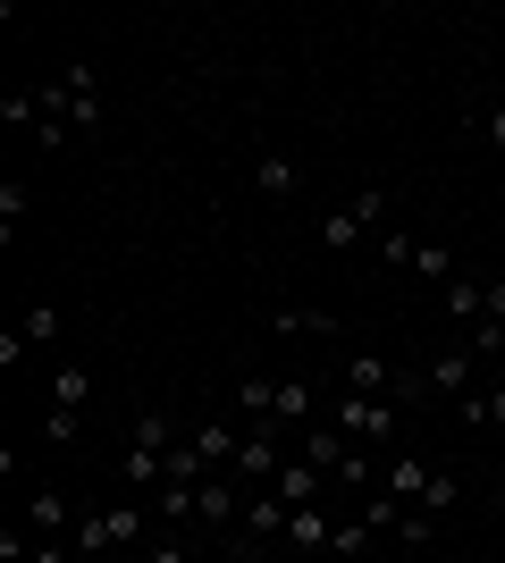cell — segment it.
<instances>
[{"mask_svg": "<svg viewBox=\"0 0 505 563\" xmlns=\"http://www.w3.org/2000/svg\"><path fill=\"white\" fill-rule=\"evenodd\" d=\"M144 563H194V555H186V539H152Z\"/></svg>", "mask_w": 505, "mask_h": 563, "instance_id": "836d02e7", "label": "cell"}, {"mask_svg": "<svg viewBox=\"0 0 505 563\" xmlns=\"http://www.w3.org/2000/svg\"><path fill=\"white\" fill-rule=\"evenodd\" d=\"M76 429H85L76 412H43V446H76Z\"/></svg>", "mask_w": 505, "mask_h": 563, "instance_id": "1f68e13d", "label": "cell"}, {"mask_svg": "<svg viewBox=\"0 0 505 563\" xmlns=\"http://www.w3.org/2000/svg\"><path fill=\"white\" fill-rule=\"evenodd\" d=\"M287 547H304V555H329V547H337L329 505H295V514H287Z\"/></svg>", "mask_w": 505, "mask_h": 563, "instance_id": "30bf717a", "label": "cell"}, {"mask_svg": "<svg viewBox=\"0 0 505 563\" xmlns=\"http://www.w3.org/2000/svg\"><path fill=\"white\" fill-rule=\"evenodd\" d=\"M253 194H262V202H295V194H304V168H295L287 152H270V161H253Z\"/></svg>", "mask_w": 505, "mask_h": 563, "instance_id": "8fae6325", "label": "cell"}, {"mask_svg": "<svg viewBox=\"0 0 505 563\" xmlns=\"http://www.w3.org/2000/svg\"><path fill=\"white\" fill-rule=\"evenodd\" d=\"M25 563H76V547H59V539H34V555Z\"/></svg>", "mask_w": 505, "mask_h": 563, "instance_id": "8d00e7d4", "label": "cell"}, {"mask_svg": "<svg viewBox=\"0 0 505 563\" xmlns=\"http://www.w3.org/2000/svg\"><path fill=\"white\" fill-rule=\"evenodd\" d=\"M186 438H194V454H202L211 471H228L237 446H244V421H186Z\"/></svg>", "mask_w": 505, "mask_h": 563, "instance_id": "ba28073f", "label": "cell"}, {"mask_svg": "<svg viewBox=\"0 0 505 563\" xmlns=\"http://www.w3.org/2000/svg\"><path fill=\"white\" fill-rule=\"evenodd\" d=\"M85 404H94V378H85V362H59V378H51V412H76V421H85Z\"/></svg>", "mask_w": 505, "mask_h": 563, "instance_id": "2e32d148", "label": "cell"}, {"mask_svg": "<svg viewBox=\"0 0 505 563\" xmlns=\"http://www.w3.org/2000/svg\"><path fill=\"white\" fill-rule=\"evenodd\" d=\"M455 505H463V479H455V471H438L430 488H421V514H438V521H447Z\"/></svg>", "mask_w": 505, "mask_h": 563, "instance_id": "4316f807", "label": "cell"}, {"mask_svg": "<svg viewBox=\"0 0 505 563\" xmlns=\"http://www.w3.org/2000/svg\"><path fill=\"white\" fill-rule=\"evenodd\" d=\"M430 479H438V471L421 463V454H387V471H380V488H387V496H405V505L430 488Z\"/></svg>", "mask_w": 505, "mask_h": 563, "instance_id": "9a60e30c", "label": "cell"}, {"mask_svg": "<svg viewBox=\"0 0 505 563\" xmlns=\"http://www.w3.org/2000/svg\"><path fill=\"white\" fill-rule=\"evenodd\" d=\"M329 421L345 429L354 446H396V438H405V404L396 396H354V387H345V396L329 404Z\"/></svg>", "mask_w": 505, "mask_h": 563, "instance_id": "7a4b0ae2", "label": "cell"}, {"mask_svg": "<svg viewBox=\"0 0 505 563\" xmlns=\"http://www.w3.org/2000/svg\"><path fill=\"white\" fill-rule=\"evenodd\" d=\"M362 521H371V530H396V521H405V496L371 488V505H362Z\"/></svg>", "mask_w": 505, "mask_h": 563, "instance_id": "83f0119b", "label": "cell"}, {"mask_svg": "<svg viewBox=\"0 0 505 563\" xmlns=\"http://www.w3.org/2000/svg\"><path fill=\"white\" fill-rule=\"evenodd\" d=\"M270 496H287V505H329V479H320L304 454H287V463H278V479H270Z\"/></svg>", "mask_w": 505, "mask_h": 563, "instance_id": "9c48e42d", "label": "cell"}, {"mask_svg": "<svg viewBox=\"0 0 505 563\" xmlns=\"http://www.w3.org/2000/svg\"><path fill=\"white\" fill-rule=\"evenodd\" d=\"M396 539H405V547H430V539H438V514H421V505H405V521H396Z\"/></svg>", "mask_w": 505, "mask_h": 563, "instance_id": "f546056e", "label": "cell"}, {"mask_svg": "<svg viewBox=\"0 0 505 563\" xmlns=\"http://www.w3.org/2000/svg\"><path fill=\"white\" fill-rule=\"evenodd\" d=\"M472 371H481V353H472V345H447V353L421 362V387H430V396H472Z\"/></svg>", "mask_w": 505, "mask_h": 563, "instance_id": "8992f818", "label": "cell"}, {"mask_svg": "<svg viewBox=\"0 0 505 563\" xmlns=\"http://www.w3.org/2000/svg\"><path fill=\"white\" fill-rule=\"evenodd\" d=\"M371 539H380L371 521H337V547H329V555H362V547H371Z\"/></svg>", "mask_w": 505, "mask_h": 563, "instance_id": "4dcf8cb0", "label": "cell"}, {"mask_svg": "<svg viewBox=\"0 0 505 563\" xmlns=\"http://www.w3.org/2000/svg\"><path fill=\"white\" fill-rule=\"evenodd\" d=\"M161 479H168V488H202V479H211V463H202V454H194V438H186V446H168Z\"/></svg>", "mask_w": 505, "mask_h": 563, "instance_id": "7402d4cb", "label": "cell"}, {"mask_svg": "<svg viewBox=\"0 0 505 563\" xmlns=\"http://www.w3.org/2000/svg\"><path fill=\"white\" fill-rule=\"evenodd\" d=\"M127 446H152V454H168V446H186V421H177V412H135Z\"/></svg>", "mask_w": 505, "mask_h": 563, "instance_id": "4fadbf2b", "label": "cell"}, {"mask_svg": "<svg viewBox=\"0 0 505 563\" xmlns=\"http://www.w3.org/2000/svg\"><path fill=\"white\" fill-rule=\"evenodd\" d=\"M481 135H488V152H505V101H488V118H481Z\"/></svg>", "mask_w": 505, "mask_h": 563, "instance_id": "d590c367", "label": "cell"}, {"mask_svg": "<svg viewBox=\"0 0 505 563\" xmlns=\"http://www.w3.org/2000/svg\"><path fill=\"white\" fill-rule=\"evenodd\" d=\"M295 454H304V463H312L320 479H337V471H345V454H354V438H345V429H337L329 412H320L312 429H295Z\"/></svg>", "mask_w": 505, "mask_h": 563, "instance_id": "5b68a950", "label": "cell"}, {"mask_svg": "<svg viewBox=\"0 0 505 563\" xmlns=\"http://www.w3.org/2000/svg\"><path fill=\"white\" fill-rule=\"evenodd\" d=\"M312 235H320V253H354V235H362V219H354V211H329V219H320Z\"/></svg>", "mask_w": 505, "mask_h": 563, "instance_id": "cb8c5ba5", "label": "cell"}, {"mask_svg": "<svg viewBox=\"0 0 505 563\" xmlns=\"http://www.w3.org/2000/svg\"><path fill=\"white\" fill-rule=\"evenodd\" d=\"M127 547H144V496H119V505H101V514L76 521V555L85 563H110Z\"/></svg>", "mask_w": 505, "mask_h": 563, "instance_id": "6da1fadb", "label": "cell"}, {"mask_svg": "<svg viewBox=\"0 0 505 563\" xmlns=\"http://www.w3.org/2000/svg\"><path fill=\"white\" fill-rule=\"evenodd\" d=\"M481 320H497V329H505V278L488 286V311H481Z\"/></svg>", "mask_w": 505, "mask_h": 563, "instance_id": "f35d334b", "label": "cell"}, {"mask_svg": "<svg viewBox=\"0 0 505 563\" xmlns=\"http://www.w3.org/2000/svg\"><path fill=\"white\" fill-rule=\"evenodd\" d=\"M244 496H253V488H237L228 471H211V479L194 488V521H202V530L219 539V530H237V521H244Z\"/></svg>", "mask_w": 505, "mask_h": 563, "instance_id": "277c9868", "label": "cell"}, {"mask_svg": "<svg viewBox=\"0 0 505 563\" xmlns=\"http://www.w3.org/2000/svg\"><path fill=\"white\" fill-rule=\"evenodd\" d=\"M387 202H396V194H387V186H362L354 202H345V211H354L362 228H380V219H387Z\"/></svg>", "mask_w": 505, "mask_h": 563, "instance_id": "f1b7e54d", "label": "cell"}, {"mask_svg": "<svg viewBox=\"0 0 505 563\" xmlns=\"http://www.w3.org/2000/svg\"><path fill=\"white\" fill-rule=\"evenodd\" d=\"M278 336H337V311H320V303H287L278 320H270Z\"/></svg>", "mask_w": 505, "mask_h": 563, "instance_id": "ac0fdd59", "label": "cell"}, {"mask_svg": "<svg viewBox=\"0 0 505 563\" xmlns=\"http://www.w3.org/2000/svg\"><path fill=\"white\" fill-rule=\"evenodd\" d=\"M25 521H34V539H59V530H68V488H34L25 496Z\"/></svg>", "mask_w": 505, "mask_h": 563, "instance_id": "5bb4252c", "label": "cell"}, {"mask_svg": "<svg viewBox=\"0 0 505 563\" xmlns=\"http://www.w3.org/2000/svg\"><path fill=\"white\" fill-rule=\"evenodd\" d=\"M219 563H262V547H253V539H237V547H219Z\"/></svg>", "mask_w": 505, "mask_h": 563, "instance_id": "74e56055", "label": "cell"}, {"mask_svg": "<svg viewBox=\"0 0 505 563\" xmlns=\"http://www.w3.org/2000/svg\"><path fill=\"white\" fill-rule=\"evenodd\" d=\"M438 303H447V320H463V329H472V320H481V311H488V286L455 278V286H438Z\"/></svg>", "mask_w": 505, "mask_h": 563, "instance_id": "44dd1931", "label": "cell"}, {"mask_svg": "<svg viewBox=\"0 0 505 563\" xmlns=\"http://www.w3.org/2000/svg\"><path fill=\"white\" fill-rule=\"evenodd\" d=\"M110 563H144V547H127V555H110Z\"/></svg>", "mask_w": 505, "mask_h": 563, "instance_id": "60d3db41", "label": "cell"}, {"mask_svg": "<svg viewBox=\"0 0 505 563\" xmlns=\"http://www.w3.org/2000/svg\"><path fill=\"white\" fill-rule=\"evenodd\" d=\"M287 496H270V488H253L244 496V539H287Z\"/></svg>", "mask_w": 505, "mask_h": 563, "instance_id": "7c38bea8", "label": "cell"}, {"mask_svg": "<svg viewBox=\"0 0 505 563\" xmlns=\"http://www.w3.org/2000/svg\"><path fill=\"white\" fill-rule=\"evenodd\" d=\"M25 555H34V547L18 539V521H0V563H25Z\"/></svg>", "mask_w": 505, "mask_h": 563, "instance_id": "e575fe53", "label": "cell"}, {"mask_svg": "<svg viewBox=\"0 0 505 563\" xmlns=\"http://www.w3.org/2000/svg\"><path fill=\"white\" fill-rule=\"evenodd\" d=\"M455 421H463V429H488V387H472V396H455Z\"/></svg>", "mask_w": 505, "mask_h": 563, "instance_id": "d6a6232c", "label": "cell"}, {"mask_svg": "<svg viewBox=\"0 0 505 563\" xmlns=\"http://www.w3.org/2000/svg\"><path fill=\"white\" fill-rule=\"evenodd\" d=\"M421 286H455V244H413V261H405Z\"/></svg>", "mask_w": 505, "mask_h": 563, "instance_id": "ffe728a7", "label": "cell"}, {"mask_svg": "<svg viewBox=\"0 0 505 563\" xmlns=\"http://www.w3.org/2000/svg\"><path fill=\"white\" fill-rule=\"evenodd\" d=\"M18 329H25V345H59V329H68V320H59V303H34Z\"/></svg>", "mask_w": 505, "mask_h": 563, "instance_id": "484cf974", "label": "cell"}, {"mask_svg": "<svg viewBox=\"0 0 505 563\" xmlns=\"http://www.w3.org/2000/svg\"><path fill=\"white\" fill-rule=\"evenodd\" d=\"M152 521H168V530H177V521H194V488H152Z\"/></svg>", "mask_w": 505, "mask_h": 563, "instance_id": "d4e9b609", "label": "cell"}, {"mask_svg": "<svg viewBox=\"0 0 505 563\" xmlns=\"http://www.w3.org/2000/svg\"><path fill=\"white\" fill-rule=\"evenodd\" d=\"M345 387H354V396H396V387H405V378L387 371L380 353H354V362H345Z\"/></svg>", "mask_w": 505, "mask_h": 563, "instance_id": "e0dca14e", "label": "cell"}, {"mask_svg": "<svg viewBox=\"0 0 505 563\" xmlns=\"http://www.w3.org/2000/svg\"><path fill=\"white\" fill-rule=\"evenodd\" d=\"M25 211H34V186H25V177H0V244H18Z\"/></svg>", "mask_w": 505, "mask_h": 563, "instance_id": "d6986e66", "label": "cell"}, {"mask_svg": "<svg viewBox=\"0 0 505 563\" xmlns=\"http://www.w3.org/2000/svg\"><path fill=\"white\" fill-rule=\"evenodd\" d=\"M278 463H287V429H244V446H237V463H228V479H237V488H270V479H278Z\"/></svg>", "mask_w": 505, "mask_h": 563, "instance_id": "3957f363", "label": "cell"}, {"mask_svg": "<svg viewBox=\"0 0 505 563\" xmlns=\"http://www.w3.org/2000/svg\"><path fill=\"white\" fill-rule=\"evenodd\" d=\"M59 93H68V126H76V135H94V126H101V76L94 68H59Z\"/></svg>", "mask_w": 505, "mask_h": 563, "instance_id": "52a82bcc", "label": "cell"}, {"mask_svg": "<svg viewBox=\"0 0 505 563\" xmlns=\"http://www.w3.org/2000/svg\"><path fill=\"white\" fill-rule=\"evenodd\" d=\"M488 429H505V387H488Z\"/></svg>", "mask_w": 505, "mask_h": 563, "instance_id": "ab89813d", "label": "cell"}, {"mask_svg": "<svg viewBox=\"0 0 505 563\" xmlns=\"http://www.w3.org/2000/svg\"><path fill=\"white\" fill-rule=\"evenodd\" d=\"M0 126H25V135H34V126H43V93H34V85L0 93Z\"/></svg>", "mask_w": 505, "mask_h": 563, "instance_id": "603a6c76", "label": "cell"}]
</instances>
